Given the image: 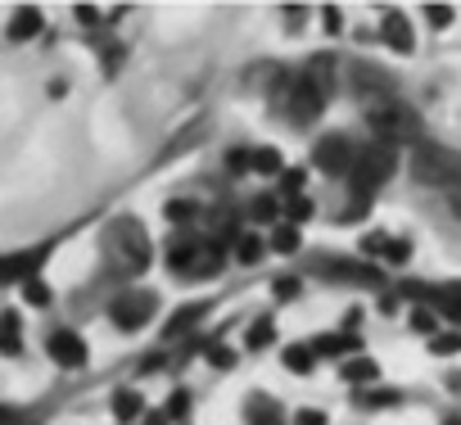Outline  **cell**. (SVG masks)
<instances>
[{
	"instance_id": "1",
	"label": "cell",
	"mask_w": 461,
	"mask_h": 425,
	"mask_svg": "<svg viewBox=\"0 0 461 425\" xmlns=\"http://www.w3.org/2000/svg\"><path fill=\"white\" fill-rule=\"evenodd\" d=\"M330 95H335V55H317L290 86V100H285L290 122H312L330 104Z\"/></svg>"
},
{
	"instance_id": "2",
	"label": "cell",
	"mask_w": 461,
	"mask_h": 425,
	"mask_svg": "<svg viewBox=\"0 0 461 425\" xmlns=\"http://www.w3.org/2000/svg\"><path fill=\"white\" fill-rule=\"evenodd\" d=\"M393 172H398V145L375 136L371 145H357V163H353V172H348V190H353L357 199H371Z\"/></svg>"
},
{
	"instance_id": "3",
	"label": "cell",
	"mask_w": 461,
	"mask_h": 425,
	"mask_svg": "<svg viewBox=\"0 0 461 425\" xmlns=\"http://www.w3.org/2000/svg\"><path fill=\"white\" fill-rule=\"evenodd\" d=\"M109 258H113L118 272H127V276H136V272L149 267L154 245H149L140 218H113V222H109Z\"/></svg>"
},
{
	"instance_id": "4",
	"label": "cell",
	"mask_w": 461,
	"mask_h": 425,
	"mask_svg": "<svg viewBox=\"0 0 461 425\" xmlns=\"http://www.w3.org/2000/svg\"><path fill=\"white\" fill-rule=\"evenodd\" d=\"M411 176L425 181V185H443V190H452V185H461V154L420 140V145H411Z\"/></svg>"
},
{
	"instance_id": "5",
	"label": "cell",
	"mask_w": 461,
	"mask_h": 425,
	"mask_svg": "<svg viewBox=\"0 0 461 425\" xmlns=\"http://www.w3.org/2000/svg\"><path fill=\"white\" fill-rule=\"evenodd\" d=\"M366 118H371V127H375L380 140H393V145L411 140V145H420V118H416L411 104H402V100H384V104H371Z\"/></svg>"
},
{
	"instance_id": "6",
	"label": "cell",
	"mask_w": 461,
	"mask_h": 425,
	"mask_svg": "<svg viewBox=\"0 0 461 425\" xmlns=\"http://www.w3.org/2000/svg\"><path fill=\"white\" fill-rule=\"evenodd\" d=\"M312 272L326 276V281H339V285H362V290H380V285H384V272H380L375 263L339 258V254H317Z\"/></svg>"
},
{
	"instance_id": "7",
	"label": "cell",
	"mask_w": 461,
	"mask_h": 425,
	"mask_svg": "<svg viewBox=\"0 0 461 425\" xmlns=\"http://www.w3.org/2000/svg\"><path fill=\"white\" fill-rule=\"evenodd\" d=\"M158 312V294L154 290H127L109 303V321L122 330V335H136L140 326H149V317Z\"/></svg>"
},
{
	"instance_id": "8",
	"label": "cell",
	"mask_w": 461,
	"mask_h": 425,
	"mask_svg": "<svg viewBox=\"0 0 461 425\" xmlns=\"http://www.w3.org/2000/svg\"><path fill=\"white\" fill-rule=\"evenodd\" d=\"M312 163H317L326 176H348L353 163H357V145H353L344 131H326V136L312 145Z\"/></svg>"
},
{
	"instance_id": "9",
	"label": "cell",
	"mask_w": 461,
	"mask_h": 425,
	"mask_svg": "<svg viewBox=\"0 0 461 425\" xmlns=\"http://www.w3.org/2000/svg\"><path fill=\"white\" fill-rule=\"evenodd\" d=\"M46 357H50L55 366H64V371H82V366L91 362V348H86V339H82L77 330L55 326V330L46 335Z\"/></svg>"
},
{
	"instance_id": "10",
	"label": "cell",
	"mask_w": 461,
	"mask_h": 425,
	"mask_svg": "<svg viewBox=\"0 0 461 425\" xmlns=\"http://www.w3.org/2000/svg\"><path fill=\"white\" fill-rule=\"evenodd\" d=\"M348 73H353V91H357V95H366V100L375 95V104L393 100V77H389V73H380L375 64H353Z\"/></svg>"
},
{
	"instance_id": "11",
	"label": "cell",
	"mask_w": 461,
	"mask_h": 425,
	"mask_svg": "<svg viewBox=\"0 0 461 425\" xmlns=\"http://www.w3.org/2000/svg\"><path fill=\"white\" fill-rule=\"evenodd\" d=\"M245 425H285V411L267 389H254L245 393Z\"/></svg>"
},
{
	"instance_id": "12",
	"label": "cell",
	"mask_w": 461,
	"mask_h": 425,
	"mask_svg": "<svg viewBox=\"0 0 461 425\" xmlns=\"http://www.w3.org/2000/svg\"><path fill=\"white\" fill-rule=\"evenodd\" d=\"M380 37H384L398 55H411V50H416V32H411V23H407L402 10H384V19H380Z\"/></svg>"
},
{
	"instance_id": "13",
	"label": "cell",
	"mask_w": 461,
	"mask_h": 425,
	"mask_svg": "<svg viewBox=\"0 0 461 425\" xmlns=\"http://www.w3.org/2000/svg\"><path fill=\"white\" fill-rule=\"evenodd\" d=\"M208 308H212V299H199V303H185V308H176L167 321H163V339L172 344V339H181V335H190L203 317H208Z\"/></svg>"
},
{
	"instance_id": "14",
	"label": "cell",
	"mask_w": 461,
	"mask_h": 425,
	"mask_svg": "<svg viewBox=\"0 0 461 425\" xmlns=\"http://www.w3.org/2000/svg\"><path fill=\"white\" fill-rule=\"evenodd\" d=\"M245 218L258 222V227H281V194L267 190V194H254L249 208H245Z\"/></svg>"
},
{
	"instance_id": "15",
	"label": "cell",
	"mask_w": 461,
	"mask_h": 425,
	"mask_svg": "<svg viewBox=\"0 0 461 425\" xmlns=\"http://www.w3.org/2000/svg\"><path fill=\"white\" fill-rule=\"evenodd\" d=\"M41 32H46V19H41V10L28 5V10H19V14L10 19V32H5V37H10L14 46H23V41H32V37H41Z\"/></svg>"
},
{
	"instance_id": "16",
	"label": "cell",
	"mask_w": 461,
	"mask_h": 425,
	"mask_svg": "<svg viewBox=\"0 0 461 425\" xmlns=\"http://www.w3.org/2000/svg\"><path fill=\"white\" fill-rule=\"evenodd\" d=\"M317 357H344V353H362V335H344V330H330V335H317L312 339Z\"/></svg>"
},
{
	"instance_id": "17",
	"label": "cell",
	"mask_w": 461,
	"mask_h": 425,
	"mask_svg": "<svg viewBox=\"0 0 461 425\" xmlns=\"http://www.w3.org/2000/svg\"><path fill=\"white\" fill-rule=\"evenodd\" d=\"M353 402L366 407V411H389V407H402V393L384 389V384H371V389H353Z\"/></svg>"
},
{
	"instance_id": "18",
	"label": "cell",
	"mask_w": 461,
	"mask_h": 425,
	"mask_svg": "<svg viewBox=\"0 0 461 425\" xmlns=\"http://www.w3.org/2000/svg\"><path fill=\"white\" fill-rule=\"evenodd\" d=\"M109 407H113V416H118L122 425H131V420H145V416H149V411H145V398H140L136 389H113Z\"/></svg>"
},
{
	"instance_id": "19",
	"label": "cell",
	"mask_w": 461,
	"mask_h": 425,
	"mask_svg": "<svg viewBox=\"0 0 461 425\" xmlns=\"http://www.w3.org/2000/svg\"><path fill=\"white\" fill-rule=\"evenodd\" d=\"M199 254H203V245H199V240H172L163 258H167V267H172V272H185V276H190V272H194L190 263H199Z\"/></svg>"
},
{
	"instance_id": "20",
	"label": "cell",
	"mask_w": 461,
	"mask_h": 425,
	"mask_svg": "<svg viewBox=\"0 0 461 425\" xmlns=\"http://www.w3.org/2000/svg\"><path fill=\"white\" fill-rule=\"evenodd\" d=\"M281 362H285V371H294V375H312V371H317V348H312V344H285V348H281Z\"/></svg>"
},
{
	"instance_id": "21",
	"label": "cell",
	"mask_w": 461,
	"mask_h": 425,
	"mask_svg": "<svg viewBox=\"0 0 461 425\" xmlns=\"http://www.w3.org/2000/svg\"><path fill=\"white\" fill-rule=\"evenodd\" d=\"M353 389H371L375 380H380V366L371 362V357H353V362H344V371H339Z\"/></svg>"
},
{
	"instance_id": "22",
	"label": "cell",
	"mask_w": 461,
	"mask_h": 425,
	"mask_svg": "<svg viewBox=\"0 0 461 425\" xmlns=\"http://www.w3.org/2000/svg\"><path fill=\"white\" fill-rule=\"evenodd\" d=\"M272 339H276V321H272V312L254 317V326H249V335H245V348H249V353H263Z\"/></svg>"
},
{
	"instance_id": "23",
	"label": "cell",
	"mask_w": 461,
	"mask_h": 425,
	"mask_svg": "<svg viewBox=\"0 0 461 425\" xmlns=\"http://www.w3.org/2000/svg\"><path fill=\"white\" fill-rule=\"evenodd\" d=\"M254 172H263V176H276V181H281V172H285L281 149H276V145H258V149H254Z\"/></svg>"
},
{
	"instance_id": "24",
	"label": "cell",
	"mask_w": 461,
	"mask_h": 425,
	"mask_svg": "<svg viewBox=\"0 0 461 425\" xmlns=\"http://www.w3.org/2000/svg\"><path fill=\"white\" fill-rule=\"evenodd\" d=\"M163 218H167L172 227H190V222L199 218V203H194V199H167V203H163Z\"/></svg>"
},
{
	"instance_id": "25",
	"label": "cell",
	"mask_w": 461,
	"mask_h": 425,
	"mask_svg": "<svg viewBox=\"0 0 461 425\" xmlns=\"http://www.w3.org/2000/svg\"><path fill=\"white\" fill-rule=\"evenodd\" d=\"M221 267H226V249H221L217 240H208V245H203V254H199V267H194L190 276H217Z\"/></svg>"
},
{
	"instance_id": "26",
	"label": "cell",
	"mask_w": 461,
	"mask_h": 425,
	"mask_svg": "<svg viewBox=\"0 0 461 425\" xmlns=\"http://www.w3.org/2000/svg\"><path fill=\"white\" fill-rule=\"evenodd\" d=\"M276 185H281L276 194H281L285 203H290V199H303V185H308V172H303V167H285Z\"/></svg>"
},
{
	"instance_id": "27",
	"label": "cell",
	"mask_w": 461,
	"mask_h": 425,
	"mask_svg": "<svg viewBox=\"0 0 461 425\" xmlns=\"http://www.w3.org/2000/svg\"><path fill=\"white\" fill-rule=\"evenodd\" d=\"M272 249H276V254H299V249H303V236H299V227L281 222V227L272 231Z\"/></svg>"
},
{
	"instance_id": "28",
	"label": "cell",
	"mask_w": 461,
	"mask_h": 425,
	"mask_svg": "<svg viewBox=\"0 0 461 425\" xmlns=\"http://www.w3.org/2000/svg\"><path fill=\"white\" fill-rule=\"evenodd\" d=\"M0 326H5V339H0V344H5V357H19V353H23V339H19V312H14V308H5Z\"/></svg>"
},
{
	"instance_id": "29",
	"label": "cell",
	"mask_w": 461,
	"mask_h": 425,
	"mask_svg": "<svg viewBox=\"0 0 461 425\" xmlns=\"http://www.w3.org/2000/svg\"><path fill=\"white\" fill-rule=\"evenodd\" d=\"M226 172H230V176H245V172H254V149H245V145H230V149H226Z\"/></svg>"
},
{
	"instance_id": "30",
	"label": "cell",
	"mask_w": 461,
	"mask_h": 425,
	"mask_svg": "<svg viewBox=\"0 0 461 425\" xmlns=\"http://www.w3.org/2000/svg\"><path fill=\"white\" fill-rule=\"evenodd\" d=\"M236 258H240V263H245V267H254V263H258V258H263V240H258V236H254V231H245V236H240V240H236Z\"/></svg>"
},
{
	"instance_id": "31",
	"label": "cell",
	"mask_w": 461,
	"mask_h": 425,
	"mask_svg": "<svg viewBox=\"0 0 461 425\" xmlns=\"http://www.w3.org/2000/svg\"><path fill=\"white\" fill-rule=\"evenodd\" d=\"M389 267H402V263H411V240H402V236H389V245H384V254H380Z\"/></svg>"
},
{
	"instance_id": "32",
	"label": "cell",
	"mask_w": 461,
	"mask_h": 425,
	"mask_svg": "<svg viewBox=\"0 0 461 425\" xmlns=\"http://www.w3.org/2000/svg\"><path fill=\"white\" fill-rule=\"evenodd\" d=\"M429 353H434V357H452V353H461V330H438V335L429 339Z\"/></svg>"
},
{
	"instance_id": "33",
	"label": "cell",
	"mask_w": 461,
	"mask_h": 425,
	"mask_svg": "<svg viewBox=\"0 0 461 425\" xmlns=\"http://www.w3.org/2000/svg\"><path fill=\"white\" fill-rule=\"evenodd\" d=\"M23 299H28L32 308H50L55 294H50V285H46L41 276H32V281H23Z\"/></svg>"
},
{
	"instance_id": "34",
	"label": "cell",
	"mask_w": 461,
	"mask_h": 425,
	"mask_svg": "<svg viewBox=\"0 0 461 425\" xmlns=\"http://www.w3.org/2000/svg\"><path fill=\"white\" fill-rule=\"evenodd\" d=\"M272 294H276L281 303H294V299L303 294V281H299V276H276V281H272Z\"/></svg>"
},
{
	"instance_id": "35",
	"label": "cell",
	"mask_w": 461,
	"mask_h": 425,
	"mask_svg": "<svg viewBox=\"0 0 461 425\" xmlns=\"http://www.w3.org/2000/svg\"><path fill=\"white\" fill-rule=\"evenodd\" d=\"M411 330L434 339V335H438V312H434V308H416V312H411Z\"/></svg>"
},
{
	"instance_id": "36",
	"label": "cell",
	"mask_w": 461,
	"mask_h": 425,
	"mask_svg": "<svg viewBox=\"0 0 461 425\" xmlns=\"http://www.w3.org/2000/svg\"><path fill=\"white\" fill-rule=\"evenodd\" d=\"M163 411H167L172 420H185V416H190V389H172L167 402H163Z\"/></svg>"
},
{
	"instance_id": "37",
	"label": "cell",
	"mask_w": 461,
	"mask_h": 425,
	"mask_svg": "<svg viewBox=\"0 0 461 425\" xmlns=\"http://www.w3.org/2000/svg\"><path fill=\"white\" fill-rule=\"evenodd\" d=\"M308 218H312V199H308V194L285 203V222H290V227H299V222H308Z\"/></svg>"
},
{
	"instance_id": "38",
	"label": "cell",
	"mask_w": 461,
	"mask_h": 425,
	"mask_svg": "<svg viewBox=\"0 0 461 425\" xmlns=\"http://www.w3.org/2000/svg\"><path fill=\"white\" fill-rule=\"evenodd\" d=\"M203 357H208V366H217V371L236 366V353H230L226 344H208V348H203Z\"/></svg>"
},
{
	"instance_id": "39",
	"label": "cell",
	"mask_w": 461,
	"mask_h": 425,
	"mask_svg": "<svg viewBox=\"0 0 461 425\" xmlns=\"http://www.w3.org/2000/svg\"><path fill=\"white\" fill-rule=\"evenodd\" d=\"M425 23H429V28H438V32H443V28H447V23H452V10H447V5H425Z\"/></svg>"
},
{
	"instance_id": "40",
	"label": "cell",
	"mask_w": 461,
	"mask_h": 425,
	"mask_svg": "<svg viewBox=\"0 0 461 425\" xmlns=\"http://www.w3.org/2000/svg\"><path fill=\"white\" fill-rule=\"evenodd\" d=\"M321 28H326L330 37H339V28H344V14H339V5H321Z\"/></svg>"
},
{
	"instance_id": "41",
	"label": "cell",
	"mask_w": 461,
	"mask_h": 425,
	"mask_svg": "<svg viewBox=\"0 0 461 425\" xmlns=\"http://www.w3.org/2000/svg\"><path fill=\"white\" fill-rule=\"evenodd\" d=\"M303 23H308V5H285V28L299 32Z\"/></svg>"
},
{
	"instance_id": "42",
	"label": "cell",
	"mask_w": 461,
	"mask_h": 425,
	"mask_svg": "<svg viewBox=\"0 0 461 425\" xmlns=\"http://www.w3.org/2000/svg\"><path fill=\"white\" fill-rule=\"evenodd\" d=\"M73 14H77V23H82V28H100V23H104V19H100V10H95V5H77V10H73Z\"/></svg>"
},
{
	"instance_id": "43",
	"label": "cell",
	"mask_w": 461,
	"mask_h": 425,
	"mask_svg": "<svg viewBox=\"0 0 461 425\" xmlns=\"http://www.w3.org/2000/svg\"><path fill=\"white\" fill-rule=\"evenodd\" d=\"M118 64H122V46L118 41H104V68H109V77L118 73Z\"/></svg>"
},
{
	"instance_id": "44",
	"label": "cell",
	"mask_w": 461,
	"mask_h": 425,
	"mask_svg": "<svg viewBox=\"0 0 461 425\" xmlns=\"http://www.w3.org/2000/svg\"><path fill=\"white\" fill-rule=\"evenodd\" d=\"M294 425H330V416H326V411H317V407H303V411L294 416Z\"/></svg>"
},
{
	"instance_id": "45",
	"label": "cell",
	"mask_w": 461,
	"mask_h": 425,
	"mask_svg": "<svg viewBox=\"0 0 461 425\" xmlns=\"http://www.w3.org/2000/svg\"><path fill=\"white\" fill-rule=\"evenodd\" d=\"M167 366V357L163 353H149V357H140V375H158Z\"/></svg>"
},
{
	"instance_id": "46",
	"label": "cell",
	"mask_w": 461,
	"mask_h": 425,
	"mask_svg": "<svg viewBox=\"0 0 461 425\" xmlns=\"http://www.w3.org/2000/svg\"><path fill=\"white\" fill-rule=\"evenodd\" d=\"M375 308H380V317H393V312H398V294H380Z\"/></svg>"
},
{
	"instance_id": "47",
	"label": "cell",
	"mask_w": 461,
	"mask_h": 425,
	"mask_svg": "<svg viewBox=\"0 0 461 425\" xmlns=\"http://www.w3.org/2000/svg\"><path fill=\"white\" fill-rule=\"evenodd\" d=\"M357 321H362V308H348V312H344V335L357 330Z\"/></svg>"
},
{
	"instance_id": "48",
	"label": "cell",
	"mask_w": 461,
	"mask_h": 425,
	"mask_svg": "<svg viewBox=\"0 0 461 425\" xmlns=\"http://www.w3.org/2000/svg\"><path fill=\"white\" fill-rule=\"evenodd\" d=\"M140 425H172V416H167V411H149Z\"/></svg>"
},
{
	"instance_id": "49",
	"label": "cell",
	"mask_w": 461,
	"mask_h": 425,
	"mask_svg": "<svg viewBox=\"0 0 461 425\" xmlns=\"http://www.w3.org/2000/svg\"><path fill=\"white\" fill-rule=\"evenodd\" d=\"M50 95H55V100L68 95V82H64V77H50Z\"/></svg>"
},
{
	"instance_id": "50",
	"label": "cell",
	"mask_w": 461,
	"mask_h": 425,
	"mask_svg": "<svg viewBox=\"0 0 461 425\" xmlns=\"http://www.w3.org/2000/svg\"><path fill=\"white\" fill-rule=\"evenodd\" d=\"M5 425H19V411L14 407H5Z\"/></svg>"
},
{
	"instance_id": "51",
	"label": "cell",
	"mask_w": 461,
	"mask_h": 425,
	"mask_svg": "<svg viewBox=\"0 0 461 425\" xmlns=\"http://www.w3.org/2000/svg\"><path fill=\"white\" fill-rule=\"evenodd\" d=\"M443 425H461V411H447V416H443Z\"/></svg>"
},
{
	"instance_id": "52",
	"label": "cell",
	"mask_w": 461,
	"mask_h": 425,
	"mask_svg": "<svg viewBox=\"0 0 461 425\" xmlns=\"http://www.w3.org/2000/svg\"><path fill=\"white\" fill-rule=\"evenodd\" d=\"M452 212H456V218H461V190L452 194Z\"/></svg>"
}]
</instances>
